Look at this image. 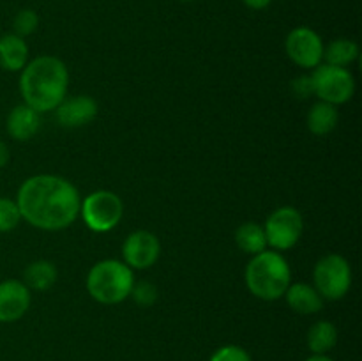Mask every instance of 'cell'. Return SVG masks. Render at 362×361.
<instances>
[{
    "mask_svg": "<svg viewBox=\"0 0 362 361\" xmlns=\"http://www.w3.org/2000/svg\"><path fill=\"white\" fill-rule=\"evenodd\" d=\"M235 243L244 253L257 255L267 250V237L260 223L246 222L235 230Z\"/></svg>",
    "mask_w": 362,
    "mask_h": 361,
    "instance_id": "obj_19",
    "label": "cell"
},
{
    "mask_svg": "<svg viewBox=\"0 0 362 361\" xmlns=\"http://www.w3.org/2000/svg\"><path fill=\"white\" fill-rule=\"evenodd\" d=\"M209 361H251V356L240 345H223L212 353Z\"/></svg>",
    "mask_w": 362,
    "mask_h": 361,
    "instance_id": "obj_24",
    "label": "cell"
},
{
    "mask_svg": "<svg viewBox=\"0 0 362 361\" xmlns=\"http://www.w3.org/2000/svg\"><path fill=\"white\" fill-rule=\"evenodd\" d=\"M30 308V290L20 280L0 283V322H16Z\"/></svg>",
    "mask_w": 362,
    "mask_h": 361,
    "instance_id": "obj_11",
    "label": "cell"
},
{
    "mask_svg": "<svg viewBox=\"0 0 362 361\" xmlns=\"http://www.w3.org/2000/svg\"><path fill=\"white\" fill-rule=\"evenodd\" d=\"M158 287L151 282H134L133 290H131V297L140 306H152L158 301Z\"/></svg>",
    "mask_w": 362,
    "mask_h": 361,
    "instance_id": "obj_23",
    "label": "cell"
},
{
    "mask_svg": "<svg viewBox=\"0 0 362 361\" xmlns=\"http://www.w3.org/2000/svg\"><path fill=\"white\" fill-rule=\"evenodd\" d=\"M306 361H334L332 357H329L327 354H313V356L308 357Z\"/></svg>",
    "mask_w": 362,
    "mask_h": 361,
    "instance_id": "obj_28",
    "label": "cell"
},
{
    "mask_svg": "<svg viewBox=\"0 0 362 361\" xmlns=\"http://www.w3.org/2000/svg\"><path fill=\"white\" fill-rule=\"evenodd\" d=\"M313 283L324 299L338 301L352 287V268L343 255L329 253L315 264Z\"/></svg>",
    "mask_w": 362,
    "mask_h": 361,
    "instance_id": "obj_6",
    "label": "cell"
},
{
    "mask_svg": "<svg viewBox=\"0 0 362 361\" xmlns=\"http://www.w3.org/2000/svg\"><path fill=\"white\" fill-rule=\"evenodd\" d=\"M7 161H9V149H7V145L0 140V168L6 166Z\"/></svg>",
    "mask_w": 362,
    "mask_h": 361,
    "instance_id": "obj_27",
    "label": "cell"
},
{
    "mask_svg": "<svg viewBox=\"0 0 362 361\" xmlns=\"http://www.w3.org/2000/svg\"><path fill=\"white\" fill-rule=\"evenodd\" d=\"M28 62V46L23 38L6 34L0 38V67L6 71H21Z\"/></svg>",
    "mask_w": 362,
    "mask_h": 361,
    "instance_id": "obj_15",
    "label": "cell"
},
{
    "mask_svg": "<svg viewBox=\"0 0 362 361\" xmlns=\"http://www.w3.org/2000/svg\"><path fill=\"white\" fill-rule=\"evenodd\" d=\"M180 2H193V0H180Z\"/></svg>",
    "mask_w": 362,
    "mask_h": 361,
    "instance_id": "obj_29",
    "label": "cell"
},
{
    "mask_svg": "<svg viewBox=\"0 0 362 361\" xmlns=\"http://www.w3.org/2000/svg\"><path fill=\"white\" fill-rule=\"evenodd\" d=\"M283 297H285L286 303L293 311L303 315L318 314L324 308L325 301L313 285H308V283L303 282L290 283Z\"/></svg>",
    "mask_w": 362,
    "mask_h": 361,
    "instance_id": "obj_14",
    "label": "cell"
},
{
    "mask_svg": "<svg viewBox=\"0 0 362 361\" xmlns=\"http://www.w3.org/2000/svg\"><path fill=\"white\" fill-rule=\"evenodd\" d=\"M69 71L66 64L52 55H41L21 69L20 92L25 105L37 113L55 110L66 99Z\"/></svg>",
    "mask_w": 362,
    "mask_h": 361,
    "instance_id": "obj_2",
    "label": "cell"
},
{
    "mask_svg": "<svg viewBox=\"0 0 362 361\" xmlns=\"http://www.w3.org/2000/svg\"><path fill=\"white\" fill-rule=\"evenodd\" d=\"M80 214L92 232H110L119 225L124 216L122 198L108 190L92 191L81 198Z\"/></svg>",
    "mask_w": 362,
    "mask_h": 361,
    "instance_id": "obj_5",
    "label": "cell"
},
{
    "mask_svg": "<svg viewBox=\"0 0 362 361\" xmlns=\"http://www.w3.org/2000/svg\"><path fill=\"white\" fill-rule=\"evenodd\" d=\"M264 232L267 237V246H271L272 250H290L299 243L304 232L303 214L299 212V209L292 207V205L276 209L265 222Z\"/></svg>",
    "mask_w": 362,
    "mask_h": 361,
    "instance_id": "obj_8",
    "label": "cell"
},
{
    "mask_svg": "<svg viewBox=\"0 0 362 361\" xmlns=\"http://www.w3.org/2000/svg\"><path fill=\"white\" fill-rule=\"evenodd\" d=\"M18 209L21 219L41 230L67 229L80 216L81 197L66 177L39 173L28 177L18 190Z\"/></svg>",
    "mask_w": 362,
    "mask_h": 361,
    "instance_id": "obj_1",
    "label": "cell"
},
{
    "mask_svg": "<svg viewBox=\"0 0 362 361\" xmlns=\"http://www.w3.org/2000/svg\"><path fill=\"white\" fill-rule=\"evenodd\" d=\"M292 91L297 98H310L313 96V84H311L310 74H303V76H297L292 81Z\"/></svg>",
    "mask_w": 362,
    "mask_h": 361,
    "instance_id": "obj_25",
    "label": "cell"
},
{
    "mask_svg": "<svg viewBox=\"0 0 362 361\" xmlns=\"http://www.w3.org/2000/svg\"><path fill=\"white\" fill-rule=\"evenodd\" d=\"M308 349L313 354H327L338 342V329L332 322L318 321L310 328L306 336Z\"/></svg>",
    "mask_w": 362,
    "mask_h": 361,
    "instance_id": "obj_18",
    "label": "cell"
},
{
    "mask_svg": "<svg viewBox=\"0 0 362 361\" xmlns=\"http://www.w3.org/2000/svg\"><path fill=\"white\" fill-rule=\"evenodd\" d=\"M134 273L124 260L105 258L90 268L87 275V292L101 304H119L131 296Z\"/></svg>",
    "mask_w": 362,
    "mask_h": 361,
    "instance_id": "obj_4",
    "label": "cell"
},
{
    "mask_svg": "<svg viewBox=\"0 0 362 361\" xmlns=\"http://www.w3.org/2000/svg\"><path fill=\"white\" fill-rule=\"evenodd\" d=\"M57 120L64 127L87 126L98 115V103L90 96H74L64 99L55 108Z\"/></svg>",
    "mask_w": 362,
    "mask_h": 361,
    "instance_id": "obj_12",
    "label": "cell"
},
{
    "mask_svg": "<svg viewBox=\"0 0 362 361\" xmlns=\"http://www.w3.org/2000/svg\"><path fill=\"white\" fill-rule=\"evenodd\" d=\"M159 255H161V243H159L158 236L148 230L131 232L122 244L124 262L133 271L134 269L144 271V269L152 268L158 262Z\"/></svg>",
    "mask_w": 362,
    "mask_h": 361,
    "instance_id": "obj_10",
    "label": "cell"
},
{
    "mask_svg": "<svg viewBox=\"0 0 362 361\" xmlns=\"http://www.w3.org/2000/svg\"><path fill=\"white\" fill-rule=\"evenodd\" d=\"M20 222L21 214L16 200L6 197L0 198V232H11L20 225Z\"/></svg>",
    "mask_w": 362,
    "mask_h": 361,
    "instance_id": "obj_21",
    "label": "cell"
},
{
    "mask_svg": "<svg viewBox=\"0 0 362 361\" xmlns=\"http://www.w3.org/2000/svg\"><path fill=\"white\" fill-rule=\"evenodd\" d=\"M39 127H41V113L25 103L14 106L7 117V133L18 142L30 140L37 133Z\"/></svg>",
    "mask_w": 362,
    "mask_h": 361,
    "instance_id": "obj_13",
    "label": "cell"
},
{
    "mask_svg": "<svg viewBox=\"0 0 362 361\" xmlns=\"http://www.w3.org/2000/svg\"><path fill=\"white\" fill-rule=\"evenodd\" d=\"M244 6L250 7V9H255V11H260V9H265V7L271 6L272 0H243Z\"/></svg>",
    "mask_w": 362,
    "mask_h": 361,
    "instance_id": "obj_26",
    "label": "cell"
},
{
    "mask_svg": "<svg viewBox=\"0 0 362 361\" xmlns=\"http://www.w3.org/2000/svg\"><path fill=\"white\" fill-rule=\"evenodd\" d=\"M37 25H39V16L35 11L21 9L20 13L14 16V21H13L14 34L20 35V38H27V35L34 34Z\"/></svg>",
    "mask_w": 362,
    "mask_h": 361,
    "instance_id": "obj_22",
    "label": "cell"
},
{
    "mask_svg": "<svg viewBox=\"0 0 362 361\" xmlns=\"http://www.w3.org/2000/svg\"><path fill=\"white\" fill-rule=\"evenodd\" d=\"M247 290L262 301H276L285 296L292 283V269L279 251L264 250L253 255L244 271Z\"/></svg>",
    "mask_w": 362,
    "mask_h": 361,
    "instance_id": "obj_3",
    "label": "cell"
},
{
    "mask_svg": "<svg viewBox=\"0 0 362 361\" xmlns=\"http://www.w3.org/2000/svg\"><path fill=\"white\" fill-rule=\"evenodd\" d=\"M338 119L339 115L334 105L318 101L308 112L306 124L311 133L317 134V137H324V134H329L331 131H334V127L338 126Z\"/></svg>",
    "mask_w": 362,
    "mask_h": 361,
    "instance_id": "obj_16",
    "label": "cell"
},
{
    "mask_svg": "<svg viewBox=\"0 0 362 361\" xmlns=\"http://www.w3.org/2000/svg\"><path fill=\"white\" fill-rule=\"evenodd\" d=\"M359 59V45L352 39H336L324 46L325 64L338 67H349Z\"/></svg>",
    "mask_w": 362,
    "mask_h": 361,
    "instance_id": "obj_20",
    "label": "cell"
},
{
    "mask_svg": "<svg viewBox=\"0 0 362 361\" xmlns=\"http://www.w3.org/2000/svg\"><path fill=\"white\" fill-rule=\"evenodd\" d=\"M57 278H59V273H57L55 264L49 260L30 262L23 273L25 285L28 287V290H37V292L52 289Z\"/></svg>",
    "mask_w": 362,
    "mask_h": 361,
    "instance_id": "obj_17",
    "label": "cell"
},
{
    "mask_svg": "<svg viewBox=\"0 0 362 361\" xmlns=\"http://www.w3.org/2000/svg\"><path fill=\"white\" fill-rule=\"evenodd\" d=\"M285 50L288 59L303 69H315L324 60V41L310 27H297L290 30Z\"/></svg>",
    "mask_w": 362,
    "mask_h": 361,
    "instance_id": "obj_9",
    "label": "cell"
},
{
    "mask_svg": "<svg viewBox=\"0 0 362 361\" xmlns=\"http://www.w3.org/2000/svg\"><path fill=\"white\" fill-rule=\"evenodd\" d=\"M310 76L311 84H313V94L320 101L331 103L336 106L343 105L354 98L356 80L346 67L320 64V66L315 67Z\"/></svg>",
    "mask_w": 362,
    "mask_h": 361,
    "instance_id": "obj_7",
    "label": "cell"
}]
</instances>
